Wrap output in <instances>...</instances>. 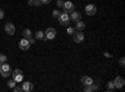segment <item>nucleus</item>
<instances>
[{
	"label": "nucleus",
	"instance_id": "17",
	"mask_svg": "<svg viewBox=\"0 0 125 92\" xmlns=\"http://www.w3.org/2000/svg\"><path fill=\"white\" fill-rule=\"evenodd\" d=\"M106 90L110 91V92H113L114 90H115V86H114V82H113V81H109V82L106 84Z\"/></svg>",
	"mask_w": 125,
	"mask_h": 92
},
{
	"label": "nucleus",
	"instance_id": "24",
	"mask_svg": "<svg viewBox=\"0 0 125 92\" xmlns=\"http://www.w3.org/2000/svg\"><path fill=\"white\" fill-rule=\"evenodd\" d=\"M59 15H60V11H59V10H54V11H53V17H59Z\"/></svg>",
	"mask_w": 125,
	"mask_h": 92
},
{
	"label": "nucleus",
	"instance_id": "13",
	"mask_svg": "<svg viewBox=\"0 0 125 92\" xmlns=\"http://www.w3.org/2000/svg\"><path fill=\"white\" fill-rule=\"evenodd\" d=\"M70 20H73V21H79V20H81V14L79 11H71L70 13Z\"/></svg>",
	"mask_w": 125,
	"mask_h": 92
},
{
	"label": "nucleus",
	"instance_id": "3",
	"mask_svg": "<svg viewBox=\"0 0 125 92\" xmlns=\"http://www.w3.org/2000/svg\"><path fill=\"white\" fill-rule=\"evenodd\" d=\"M11 76H13V80L16 81V82H21L23 78H24V72L21 70H18L15 68L14 71H11Z\"/></svg>",
	"mask_w": 125,
	"mask_h": 92
},
{
	"label": "nucleus",
	"instance_id": "18",
	"mask_svg": "<svg viewBox=\"0 0 125 92\" xmlns=\"http://www.w3.org/2000/svg\"><path fill=\"white\" fill-rule=\"evenodd\" d=\"M35 39H38V40L44 39V31H41V30H38V31L35 33Z\"/></svg>",
	"mask_w": 125,
	"mask_h": 92
},
{
	"label": "nucleus",
	"instance_id": "12",
	"mask_svg": "<svg viewBox=\"0 0 125 92\" xmlns=\"http://www.w3.org/2000/svg\"><path fill=\"white\" fill-rule=\"evenodd\" d=\"M99 90V85L98 84H91V85H88V86H85V88H84V91L85 92H94V91H98Z\"/></svg>",
	"mask_w": 125,
	"mask_h": 92
},
{
	"label": "nucleus",
	"instance_id": "19",
	"mask_svg": "<svg viewBox=\"0 0 125 92\" xmlns=\"http://www.w3.org/2000/svg\"><path fill=\"white\" fill-rule=\"evenodd\" d=\"M29 5L38 6V5H41V4H40V0H29Z\"/></svg>",
	"mask_w": 125,
	"mask_h": 92
},
{
	"label": "nucleus",
	"instance_id": "30",
	"mask_svg": "<svg viewBox=\"0 0 125 92\" xmlns=\"http://www.w3.org/2000/svg\"><path fill=\"white\" fill-rule=\"evenodd\" d=\"M104 56H105V57H110V59L113 57V55H111V54H109V52H104Z\"/></svg>",
	"mask_w": 125,
	"mask_h": 92
},
{
	"label": "nucleus",
	"instance_id": "11",
	"mask_svg": "<svg viewBox=\"0 0 125 92\" xmlns=\"http://www.w3.org/2000/svg\"><path fill=\"white\" fill-rule=\"evenodd\" d=\"M21 87H23V91H25V92H30V91L34 90V85L31 84L30 81H25Z\"/></svg>",
	"mask_w": 125,
	"mask_h": 92
},
{
	"label": "nucleus",
	"instance_id": "15",
	"mask_svg": "<svg viewBox=\"0 0 125 92\" xmlns=\"http://www.w3.org/2000/svg\"><path fill=\"white\" fill-rule=\"evenodd\" d=\"M75 30H78V31H83V30L85 29V23H83L81 20H79V21L75 23Z\"/></svg>",
	"mask_w": 125,
	"mask_h": 92
},
{
	"label": "nucleus",
	"instance_id": "29",
	"mask_svg": "<svg viewBox=\"0 0 125 92\" xmlns=\"http://www.w3.org/2000/svg\"><path fill=\"white\" fill-rule=\"evenodd\" d=\"M29 44H30V45H33V44H35V39H33V37H30V39H29Z\"/></svg>",
	"mask_w": 125,
	"mask_h": 92
},
{
	"label": "nucleus",
	"instance_id": "21",
	"mask_svg": "<svg viewBox=\"0 0 125 92\" xmlns=\"http://www.w3.org/2000/svg\"><path fill=\"white\" fill-rule=\"evenodd\" d=\"M74 33H75V27H70V26H68V29H66V34L73 35Z\"/></svg>",
	"mask_w": 125,
	"mask_h": 92
},
{
	"label": "nucleus",
	"instance_id": "4",
	"mask_svg": "<svg viewBox=\"0 0 125 92\" xmlns=\"http://www.w3.org/2000/svg\"><path fill=\"white\" fill-rule=\"evenodd\" d=\"M59 24L61 25V26H68V24L70 23V16H69V14H66V13H60V15H59Z\"/></svg>",
	"mask_w": 125,
	"mask_h": 92
},
{
	"label": "nucleus",
	"instance_id": "1",
	"mask_svg": "<svg viewBox=\"0 0 125 92\" xmlns=\"http://www.w3.org/2000/svg\"><path fill=\"white\" fill-rule=\"evenodd\" d=\"M0 74H1L3 77H8L11 75V67H10V65L6 62L0 64Z\"/></svg>",
	"mask_w": 125,
	"mask_h": 92
},
{
	"label": "nucleus",
	"instance_id": "25",
	"mask_svg": "<svg viewBox=\"0 0 125 92\" xmlns=\"http://www.w3.org/2000/svg\"><path fill=\"white\" fill-rule=\"evenodd\" d=\"M56 5H58V8H62L64 1H62V0H56Z\"/></svg>",
	"mask_w": 125,
	"mask_h": 92
},
{
	"label": "nucleus",
	"instance_id": "27",
	"mask_svg": "<svg viewBox=\"0 0 125 92\" xmlns=\"http://www.w3.org/2000/svg\"><path fill=\"white\" fill-rule=\"evenodd\" d=\"M51 1V0H40V4L43 5V4H49Z\"/></svg>",
	"mask_w": 125,
	"mask_h": 92
},
{
	"label": "nucleus",
	"instance_id": "22",
	"mask_svg": "<svg viewBox=\"0 0 125 92\" xmlns=\"http://www.w3.org/2000/svg\"><path fill=\"white\" fill-rule=\"evenodd\" d=\"M15 85H16V81H14V80H11V81H9V82H8V86H9L10 88H14Z\"/></svg>",
	"mask_w": 125,
	"mask_h": 92
},
{
	"label": "nucleus",
	"instance_id": "2",
	"mask_svg": "<svg viewBox=\"0 0 125 92\" xmlns=\"http://www.w3.org/2000/svg\"><path fill=\"white\" fill-rule=\"evenodd\" d=\"M56 36V30L54 27H48L44 33V40H53Z\"/></svg>",
	"mask_w": 125,
	"mask_h": 92
},
{
	"label": "nucleus",
	"instance_id": "7",
	"mask_svg": "<svg viewBox=\"0 0 125 92\" xmlns=\"http://www.w3.org/2000/svg\"><path fill=\"white\" fill-rule=\"evenodd\" d=\"M85 13H86L89 16L95 15V14H96V6L94 5V4H88V5L85 6Z\"/></svg>",
	"mask_w": 125,
	"mask_h": 92
},
{
	"label": "nucleus",
	"instance_id": "28",
	"mask_svg": "<svg viewBox=\"0 0 125 92\" xmlns=\"http://www.w3.org/2000/svg\"><path fill=\"white\" fill-rule=\"evenodd\" d=\"M4 19V10L3 9H0V20Z\"/></svg>",
	"mask_w": 125,
	"mask_h": 92
},
{
	"label": "nucleus",
	"instance_id": "16",
	"mask_svg": "<svg viewBox=\"0 0 125 92\" xmlns=\"http://www.w3.org/2000/svg\"><path fill=\"white\" fill-rule=\"evenodd\" d=\"M23 36H24V39H30V37H33V34H31V30L30 29H25L24 31H23Z\"/></svg>",
	"mask_w": 125,
	"mask_h": 92
},
{
	"label": "nucleus",
	"instance_id": "6",
	"mask_svg": "<svg viewBox=\"0 0 125 92\" xmlns=\"http://www.w3.org/2000/svg\"><path fill=\"white\" fill-rule=\"evenodd\" d=\"M73 39H74V41L76 42V44H81L83 41H84V34H83L81 31H76L73 34Z\"/></svg>",
	"mask_w": 125,
	"mask_h": 92
},
{
	"label": "nucleus",
	"instance_id": "8",
	"mask_svg": "<svg viewBox=\"0 0 125 92\" xmlns=\"http://www.w3.org/2000/svg\"><path fill=\"white\" fill-rule=\"evenodd\" d=\"M113 82H114V86H115V88H123V87H124V85H125L124 78H123V77H120V76H116V77H115V80H114Z\"/></svg>",
	"mask_w": 125,
	"mask_h": 92
},
{
	"label": "nucleus",
	"instance_id": "14",
	"mask_svg": "<svg viewBox=\"0 0 125 92\" xmlns=\"http://www.w3.org/2000/svg\"><path fill=\"white\" fill-rule=\"evenodd\" d=\"M81 84L84 85V86H88V85L94 84V80L91 77H89V76H83L81 77Z\"/></svg>",
	"mask_w": 125,
	"mask_h": 92
},
{
	"label": "nucleus",
	"instance_id": "9",
	"mask_svg": "<svg viewBox=\"0 0 125 92\" xmlns=\"http://www.w3.org/2000/svg\"><path fill=\"white\" fill-rule=\"evenodd\" d=\"M31 45L29 44V40L28 39H23V40H20V42H19V47H20V50H23V51H26V50H29V47H30Z\"/></svg>",
	"mask_w": 125,
	"mask_h": 92
},
{
	"label": "nucleus",
	"instance_id": "10",
	"mask_svg": "<svg viewBox=\"0 0 125 92\" xmlns=\"http://www.w3.org/2000/svg\"><path fill=\"white\" fill-rule=\"evenodd\" d=\"M5 33L8 34V35H14L15 34V26H14V24H11V23H8V24H5Z\"/></svg>",
	"mask_w": 125,
	"mask_h": 92
},
{
	"label": "nucleus",
	"instance_id": "23",
	"mask_svg": "<svg viewBox=\"0 0 125 92\" xmlns=\"http://www.w3.org/2000/svg\"><path fill=\"white\" fill-rule=\"evenodd\" d=\"M13 91H14V92H21V91H23V87H21V86H16V85H15V87L13 88Z\"/></svg>",
	"mask_w": 125,
	"mask_h": 92
},
{
	"label": "nucleus",
	"instance_id": "5",
	"mask_svg": "<svg viewBox=\"0 0 125 92\" xmlns=\"http://www.w3.org/2000/svg\"><path fill=\"white\" fill-rule=\"evenodd\" d=\"M62 9H64V13L70 14L71 11H74V4H73V3L70 1V0H66V1H64Z\"/></svg>",
	"mask_w": 125,
	"mask_h": 92
},
{
	"label": "nucleus",
	"instance_id": "20",
	"mask_svg": "<svg viewBox=\"0 0 125 92\" xmlns=\"http://www.w3.org/2000/svg\"><path fill=\"white\" fill-rule=\"evenodd\" d=\"M8 61V57L4 55V54H0V64H4Z\"/></svg>",
	"mask_w": 125,
	"mask_h": 92
},
{
	"label": "nucleus",
	"instance_id": "26",
	"mask_svg": "<svg viewBox=\"0 0 125 92\" xmlns=\"http://www.w3.org/2000/svg\"><path fill=\"white\" fill-rule=\"evenodd\" d=\"M119 62H120V66H121V67H124V66H125V59H124V57H121Z\"/></svg>",
	"mask_w": 125,
	"mask_h": 92
}]
</instances>
